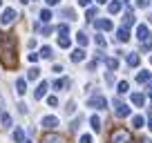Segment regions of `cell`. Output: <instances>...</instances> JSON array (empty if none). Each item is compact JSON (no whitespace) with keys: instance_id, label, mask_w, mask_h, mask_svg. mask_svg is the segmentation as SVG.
Segmentation results:
<instances>
[{"instance_id":"obj_1","label":"cell","mask_w":152,"mask_h":143,"mask_svg":"<svg viewBox=\"0 0 152 143\" xmlns=\"http://www.w3.org/2000/svg\"><path fill=\"white\" fill-rule=\"evenodd\" d=\"M0 63L5 69L18 67V38H16V34H5L0 38Z\"/></svg>"},{"instance_id":"obj_2","label":"cell","mask_w":152,"mask_h":143,"mask_svg":"<svg viewBox=\"0 0 152 143\" xmlns=\"http://www.w3.org/2000/svg\"><path fill=\"white\" fill-rule=\"evenodd\" d=\"M110 143H134V141H132V134L125 128H114L110 132Z\"/></svg>"},{"instance_id":"obj_3","label":"cell","mask_w":152,"mask_h":143,"mask_svg":"<svg viewBox=\"0 0 152 143\" xmlns=\"http://www.w3.org/2000/svg\"><path fill=\"white\" fill-rule=\"evenodd\" d=\"M130 107L128 105H123V103H119V105H114V116L116 119H125V116H130Z\"/></svg>"},{"instance_id":"obj_4","label":"cell","mask_w":152,"mask_h":143,"mask_svg":"<svg viewBox=\"0 0 152 143\" xmlns=\"http://www.w3.org/2000/svg\"><path fill=\"white\" fill-rule=\"evenodd\" d=\"M40 143H65V139L56 132H47V134H43V141Z\"/></svg>"},{"instance_id":"obj_5","label":"cell","mask_w":152,"mask_h":143,"mask_svg":"<svg viewBox=\"0 0 152 143\" xmlns=\"http://www.w3.org/2000/svg\"><path fill=\"white\" fill-rule=\"evenodd\" d=\"M105 105H107V101L103 98V96H92L90 98V107H96V110H105Z\"/></svg>"},{"instance_id":"obj_6","label":"cell","mask_w":152,"mask_h":143,"mask_svg":"<svg viewBox=\"0 0 152 143\" xmlns=\"http://www.w3.org/2000/svg\"><path fill=\"white\" fill-rule=\"evenodd\" d=\"M14 20H16V11L14 9H5V11H2V18H0L2 25H11Z\"/></svg>"},{"instance_id":"obj_7","label":"cell","mask_w":152,"mask_h":143,"mask_svg":"<svg viewBox=\"0 0 152 143\" xmlns=\"http://www.w3.org/2000/svg\"><path fill=\"white\" fill-rule=\"evenodd\" d=\"M94 27L101 29V31H107V29H112L114 25H112V20H110V18H99V20L94 23Z\"/></svg>"},{"instance_id":"obj_8","label":"cell","mask_w":152,"mask_h":143,"mask_svg":"<svg viewBox=\"0 0 152 143\" xmlns=\"http://www.w3.org/2000/svg\"><path fill=\"white\" fill-rule=\"evenodd\" d=\"M47 87H49V83H47V81H43L40 85L36 87V92H34V98H36V101H40L45 94H47Z\"/></svg>"},{"instance_id":"obj_9","label":"cell","mask_w":152,"mask_h":143,"mask_svg":"<svg viewBox=\"0 0 152 143\" xmlns=\"http://www.w3.org/2000/svg\"><path fill=\"white\" fill-rule=\"evenodd\" d=\"M134 23H137V16H134L132 9H128L125 16H123V27H130V25H134Z\"/></svg>"},{"instance_id":"obj_10","label":"cell","mask_w":152,"mask_h":143,"mask_svg":"<svg viewBox=\"0 0 152 143\" xmlns=\"http://www.w3.org/2000/svg\"><path fill=\"white\" fill-rule=\"evenodd\" d=\"M56 125H58V119H56V116H43V128L54 130Z\"/></svg>"},{"instance_id":"obj_11","label":"cell","mask_w":152,"mask_h":143,"mask_svg":"<svg viewBox=\"0 0 152 143\" xmlns=\"http://www.w3.org/2000/svg\"><path fill=\"white\" fill-rule=\"evenodd\" d=\"M72 61H74V63H83V61H85V49H83V47L74 49V52H72Z\"/></svg>"},{"instance_id":"obj_12","label":"cell","mask_w":152,"mask_h":143,"mask_svg":"<svg viewBox=\"0 0 152 143\" xmlns=\"http://www.w3.org/2000/svg\"><path fill=\"white\" fill-rule=\"evenodd\" d=\"M148 36H150V29H148V25H139V29H137V38L143 43Z\"/></svg>"},{"instance_id":"obj_13","label":"cell","mask_w":152,"mask_h":143,"mask_svg":"<svg viewBox=\"0 0 152 143\" xmlns=\"http://www.w3.org/2000/svg\"><path fill=\"white\" fill-rule=\"evenodd\" d=\"M121 7H123V2H121V0H114V2L107 5V11L114 16V14H119V11H121Z\"/></svg>"},{"instance_id":"obj_14","label":"cell","mask_w":152,"mask_h":143,"mask_svg":"<svg viewBox=\"0 0 152 143\" xmlns=\"http://www.w3.org/2000/svg\"><path fill=\"white\" fill-rule=\"evenodd\" d=\"M116 38H119L121 43H125V40L130 38V31H128V27H119V31H116Z\"/></svg>"},{"instance_id":"obj_15","label":"cell","mask_w":152,"mask_h":143,"mask_svg":"<svg viewBox=\"0 0 152 143\" xmlns=\"http://www.w3.org/2000/svg\"><path fill=\"white\" fill-rule=\"evenodd\" d=\"M105 67H107L110 72H114V69H119V61H116V58H105Z\"/></svg>"},{"instance_id":"obj_16","label":"cell","mask_w":152,"mask_h":143,"mask_svg":"<svg viewBox=\"0 0 152 143\" xmlns=\"http://www.w3.org/2000/svg\"><path fill=\"white\" fill-rule=\"evenodd\" d=\"M16 92H18V94H25V92H27V81H25V78H18V81H16Z\"/></svg>"},{"instance_id":"obj_17","label":"cell","mask_w":152,"mask_h":143,"mask_svg":"<svg viewBox=\"0 0 152 143\" xmlns=\"http://www.w3.org/2000/svg\"><path fill=\"white\" fill-rule=\"evenodd\" d=\"M125 61H128V65H130V67H137V65H139V54L130 52V54H128V58H125Z\"/></svg>"},{"instance_id":"obj_18","label":"cell","mask_w":152,"mask_h":143,"mask_svg":"<svg viewBox=\"0 0 152 143\" xmlns=\"http://www.w3.org/2000/svg\"><path fill=\"white\" fill-rule=\"evenodd\" d=\"M0 123H2V128H9V125H11V116L7 114L5 110L0 112Z\"/></svg>"},{"instance_id":"obj_19","label":"cell","mask_w":152,"mask_h":143,"mask_svg":"<svg viewBox=\"0 0 152 143\" xmlns=\"http://www.w3.org/2000/svg\"><path fill=\"white\" fill-rule=\"evenodd\" d=\"M132 103L137 105V107H143V103H145V96H143V94H132Z\"/></svg>"},{"instance_id":"obj_20","label":"cell","mask_w":152,"mask_h":143,"mask_svg":"<svg viewBox=\"0 0 152 143\" xmlns=\"http://www.w3.org/2000/svg\"><path fill=\"white\" fill-rule=\"evenodd\" d=\"M14 141H16V143H25V132H23L20 128L14 130Z\"/></svg>"},{"instance_id":"obj_21","label":"cell","mask_w":152,"mask_h":143,"mask_svg":"<svg viewBox=\"0 0 152 143\" xmlns=\"http://www.w3.org/2000/svg\"><path fill=\"white\" fill-rule=\"evenodd\" d=\"M90 125H92V130H94V132H101V119H99V116H92V119H90Z\"/></svg>"},{"instance_id":"obj_22","label":"cell","mask_w":152,"mask_h":143,"mask_svg":"<svg viewBox=\"0 0 152 143\" xmlns=\"http://www.w3.org/2000/svg\"><path fill=\"white\" fill-rule=\"evenodd\" d=\"M38 76H40V69H38V67H31V69L27 72V78H29V81H36Z\"/></svg>"},{"instance_id":"obj_23","label":"cell","mask_w":152,"mask_h":143,"mask_svg":"<svg viewBox=\"0 0 152 143\" xmlns=\"http://www.w3.org/2000/svg\"><path fill=\"white\" fill-rule=\"evenodd\" d=\"M137 81L139 83H148V81H152V74H150V72H141V74L137 76Z\"/></svg>"},{"instance_id":"obj_24","label":"cell","mask_w":152,"mask_h":143,"mask_svg":"<svg viewBox=\"0 0 152 143\" xmlns=\"http://www.w3.org/2000/svg\"><path fill=\"white\" fill-rule=\"evenodd\" d=\"M141 49H143V52H152V34H150V36H148L145 40H143Z\"/></svg>"},{"instance_id":"obj_25","label":"cell","mask_w":152,"mask_h":143,"mask_svg":"<svg viewBox=\"0 0 152 143\" xmlns=\"http://www.w3.org/2000/svg\"><path fill=\"white\" fill-rule=\"evenodd\" d=\"M76 43L81 45V47H85V45H87V36L83 31H78V34H76Z\"/></svg>"},{"instance_id":"obj_26","label":"cell","mask_w":152,"mask_h":143,"mask_svg":"<svg viewBox=\"0 0 152 143\" xmlns=\"http://www.w3.org/2000/svg\"><path fill=\"white\" fill-rule=\"evenodd\" d=\"M61 16H63V18H67V20H74V18H76L74 9H63V11H61Z\"/></svg>"},{"instance_id":"obj_27","label":"cell","mask_w":152,"mask_h":143,"mask_svg":"<svg viewBox=\"0 0 152 143\" xmlns=\"http://www.w3.org/2000/svg\"><path fill=\"white\" fill-rule=\"evenodd\" d=\"M40 20H43V23H49V20H52V11L43 9V11H40Z\"/></svg>"},{"instance_id":"obj_28","label":"cell","mask_w":152,"mask_h":143,"mask_svg":"<svg viewBox=\"0 0 152 143\" xmlns=\"http://www.w3.org/2000/svg\"><path fill=\"white\" fill-rule=\"evenodd\" d=\"M63 87H67V81H65V78H58V81H54V90L61 92Z\"/></svg>"},{"instance_id":"obj_29","label":"cell","mask_w":152,"mask_h":143,"mask_svg":"<svg viewBox=\"0 0 152 143\" xmlns=\"http://www.w3.org/2000/svg\"><path fill=\"white\" fill-rule=\"evenodd\" d=\"M143 123H145V121H143V116H134V119H132V128H143Z\"/></svg>"},{"instance_id":"obj_30","label":"cell","mask_w":152,"mask_h":143,"mask_svg":"<svg viewBox=\"0 0 152 143\" xmlns=\"http://www.w3.org/2000/svg\"><path fill=\"white\" fill-rule=\"evenodd\" d=\"M58 45H61L63 49H67L72 43H69V38H67V36H61V38H58Z\"/></svg>"},{"instance_id":"obj_31","label":"cell","mask_w":152,"mask_h":143,"mask_svg":"<svg viewBox=\"0 0 152 143\" xmlns=\"http://www.w3.org/2000/svg\"><path fill=\"white\" fill-rule=\"evenodd\" d=\"M40 56H43V58H52V56H54L52 47H43V49H40Z\"/></svg>"},{"instance_id":"obj_32","label":"cell","mask_w":152,"mask_h":143,"mask_svg":"<svg viewBox=\"0 0 152 143\" xmlns=\"http://www.w3.org/2000/svg\"><path fill=\"white\" fill-rule=\"evenodd\" d=\"M58 34H61V36H67V34H69V27H67V25H58V29H56Z\"/></svg>"},{"instance_id":"obj_33","label":"cell","mask_w":152,"mask_h":143,"mask_svg":"<svg viewBox=\"0 0 152 143\" xmlns=\"http://www.w3.org/2000/svg\"><path fill=\"white\" fill-rule=\"evenodd\" d=\"M116 92H119V94H125V92H128V83L121 81V83H119V90H116Z\"/></svg>"},{"instance_id":"obj_34","label":"cell","mask_w":152,"mask_h":143,"mask_svg":"<svg viewBox=\"0 0 152 143\" xmlns=\"http://www.w3.org/2000/svg\"><path fill=\"white\" fill-rule=\"evenodd\" d=\"M94 16H96V9H94V7H90V9H87V14H85V18H87V20H92Z\"/></svg>"},{"instance_id":"obj_35","label":"cell","mask_w":152,"mask_h":143,"mask_svg":"<svg viewBox=\"0 0 152 143\" xmlns=\"http://www.w3.org/2000/svg\"><path fill=\"white\" fill-rule=\"evenodd\" d=\"M78 125H81V116L72 121V132H76V130H78Z\"/></svg>"},{"instance_id":"obj_36","label":"cell","mask_w":152,"mask_h":143,"mask_svg":"<svg viewBox=\"0 0 152 143\" xmlns=\"http://www.w3.org/2000/svg\"><path fill=\"white\" fill-rule=\"evenodd\" d=\"M47 103H49V107H56V105H58V98H56V96H49Z\"/></svg>"},{"instance_id":"obj_37","label":"cell","mask_w":152,"mask_h":143,"mask_svg":"<svg viewBox=\"0 0 152 143\" xmlns=\"http://www.w3.org/2000/svg\"><path fill=\"white\" fill-rule=\"evenodd\" d=\"M74 107H76L74 101H69V103H67V114H74Z\"/></svg>"},{"instance_id":"obj_38","label":"cell","mask_w":152,"mask_h":143,"mask_svg":"<svg viewBox=\"0 0 152 143\" xmlns=\"http://www.w3.org/2000/svg\"><path fill=\"white\" fill-rule=\"evenodd\" d=\"M96 45H99V47H105V38L103 36H96Z\"/></svg>"},{"instance_id":"obj_39","label":"cell","mask_w":152,"mask_h":143,"mask_svg":"<svg viewBox=\"0 0 152 143\" xmlns=\"http://www.w3.org/2000/svg\"><path fill=\"white\" fill-rule=\"evenodd\" d=\"M27 58H29V63H36V61H38V58H40V54H29V56H27Z\"/></svg>"},{"instance_id":"obj_40","label":"cell","mask_w":152,"mask_h":143,"mask_svg":"<svg viewBox=\"0 0 152 143\" xmlns=\"http://www.w3.org/2000/svg\"><path fill=\"white\" fill-rule=\"evenodd\" d=\"M81 143H92V136H90V134H83V136H81Z\"/></svg>"},{"instance_id":"obj_41","label":"cell","mask_w":152,"mask_h":143,"mask_svg":"<svg viewBox=\"0 0 152 143\" xmlns=\"http://www.w3.org/2000/svg\"><path fill=\"white\" fill-rule=\"evenodd\" d=\"M137 5L139 7H148V5H150V0H137Z\"/></svg>"},{"instance_id":"obj_42","label":"cell","mask_w":152,"mask_h":143,"mask_svg":"<svg viewBox=\"0 0 152 143\" xmlns=\"http://www.w3.org/2000/svg\"><path fill=\"white\" fill-rule=\"evenodd\" d=\"M145 92H148V94L152 96V81H148V87H145Z\"/></svg>"},{"instance_id":"obj_43","label":"cell","mask_w":152,"mask_h":143,"mask_svg":"<svg viewBox=\"0 0 152 143\" xmlns=\"http://www.w3.org/2000/svg\"><path fill=\"white\" fill-rule=\"evenodd\" d=\"M90 2H92V0H78V5H81V7H87Z\"/></svg>"},{"instance_id":"obj_44","label":"cell","mask_w":152,"mask_h":143,"mask_svg":"<svg viewBox=\"0 0 152 143\" xmlns=\"http://www.w3.org/2000/svg\"><path fill=\"white\" fill-rule=\"evenodd\" d=\"M61 0H47V5H58Z\"/></svg>"},{"instance_id":"obj_45","label":"cell","mask_w":152,"mask_h":143,"mask_svg":"<svg viewBox=\"0 0 152 143\" xmlns=\"http://www.w3.org/2000/svg\"><path fill=\"white\" fill-rule=\"evenodd\" d=\"M141 143H152V139H148V136H145V139H141Z\"/></svg>"},{"instance_id":"obj_46","label":"cell","mask_w":152,"mask_h":143,"mask_svg":"<svg viewBox=\"0 0 152 143\" xmlns=\"http://www.w3.org/2000/svg\"><path fill=\"white\" fill-rule=\"evenodd\" d=\"M105 2H107V0H96V5H105Z\"/></svg>"},{"instance_id":"obj_47","label":"cell","mask_w":152,"mask_h":143,"mask_svg":"<svg viewBox=\"0 0 152 143\" xmlns=\"http://www.w3.org/2000/svg\"><path fill=\"white\" fill-rule=\"evenodd\" d=\"M148 125H150V130H152V116H150V119H148Z\"/></svg>"},{"instance_id":"obj_48","label":"cell","mask_w":152,"mask_h":143,"mask_svg":"<svg viewBox=\"0 0 152 143\" xmlns=\"http://www.w3.org/2000/svg\"><path fill=\"white\" fill-rule=\"evenodd\" d=\"M20 2H29V0H20Z\"/></svg>"},{"instance_id":"obj_49","label":"cell","mask_w":152,"mask_h":143,"mask_svg":"<svg viewBox=\"0 0 152 143\" xmlns=\"http://www.w3.org/2000/svg\"><path fill=\"white\" fill-rule=\"evenodd\" d=\"M0 7H2V0H0Z\"/></svg>"},{"instance_id":"obj_50","label":"cell","mask_w":152,"mask_h":143,"mask_svg":"<svg viewBox=\"0 0 152 143\" xmlns=\"http://www.w3.org/2000/svg\"><path fill=\"white\" fill-rule=\"evenodd\" d=\"M150 65H152V58H150Z\"/></svg>"},{"instance_id":"obj_51","label":"cell","mask_w":152,"mask_h":143,"mask_svg":"<svg viewBox=\"0 0 152 143\" xmlns=\"http://www.w3.org/2000/svg\"><path fill=\"white\" fill-rule=\"evenodd\" d=\"M25 143H31V141H25Z\"/></svg>"},{"instance_id":"obj_52","label":"cell","mask_w":152,"mask_h":143,"mask_svg":"<svg viewBox=\"0 0 152 143\" xmlns=\"http://www.w3.org/2000/svg\"><path fill=\"white\" fill-rule=\"evenodd\" d=\"M150 105H152V98H150Z\"/></svg>"}]
</instances>
